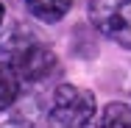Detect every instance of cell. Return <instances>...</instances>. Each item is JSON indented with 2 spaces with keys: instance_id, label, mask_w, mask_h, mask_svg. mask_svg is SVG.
<instances>
[{
  "instance_id": "cell-1",
  "label": "cell",
  "mask_w": 131,
  "mask_h": 128,
  "mask_svg": "<svg viewBox=\"0 0 131 128\" xmlns=\"http://www.w3.org/2000/svg\"><path fill=\"white\" fill-rule=\"evenodd\" d=\"M0 56L8 59V64L17 70V75L28 84H39L45 78H50L59 67L56 53L42 45L28 28L14 25L0 36Z\"/></svg>"
},
{
  "instance_id": "cell-5",
  "label": "cell",
  "mask_w": 131,
  "mask_h": 128,
  "mask_svg": "<svg viewBox=\"0 0 131 128\" xmlns=\"http://www.w3.org/2000/svg\"><path fill=\"white\" fill-rule=\"evenodd\" d=\"M20 84H23V78L17 75V70L8 61L0 64V111L14 106V100L20 98Z\"/></svg>"
},
{
  "instance_id": "cell-4",
  "label": "cell",
  "mask_w": 131,
  "mask_h": 128,
  "mask_svg": "<svg viewBox=\"0 0 131 128\" xmlns=\"http://www.w3.org/2000/svg\"><path fill=\"white\" fill-rule=\"evenodd\" d=\"M73 0H25V8L42 22H59L61 17H67Z\"/></svg>"
},
{
  "instance_id": "cell-3",
  "label": "cell",
  "mask_w": 131,
  "mask_h": 128,
  "mask_svg": "<svg viewBox=\"0 0 131 128\" xmlns=\"http://www.w3.org/2000/svg\"><path fill=\"white\" fill-rule=\"evenodd\" d=\"M89 22L131 50V0H89Z\"/></svg>"
},
{
  "instance_id": "cell-7",
  "label": "cell",
  "mask_w": 131,
  "mask_h": 128,
  "mask_svg": "<svg viewBox=\"0 0 131 128\" xmlns=\"http://www.w3.org/2000/svg\"><path fill=\"white\" fill-rule=\"evenodd\" d=\"M3 20H6V8H3V3H0V25H3Z\"/></svg>"
},
{
  "instance_id": "cell-2",
  "label": "cell",
  "mask_w": 131,
  "mask_h": 128,
  "mask_svg": "<svg viewBox=\"0 0 131 128\" xmlns=\"http://www.w3.org/2000/svg\"><path fill=\"white\" fill-rule=\"evenodd\" d=\"M48 117L56 125H86L95 117V95L84 86H73V84H61L56 86L50 95V106H48Z\"/></svg>"
},
{
  "instance_id": "cell-6",
  "label": "cell",
  "mask_w": 131,
  "mask_h": 128,
  "mask_svg": "<svg viewBox=\"0 0 131 128\" xmlns=\"http://www.w3.org/2000/svg\"><path fill=\"white\" fill-rule=\"evenodd\" d=\"M103 125H131V106L128 103H109L101 114Z\"/></svg>"
}]
</instances>
